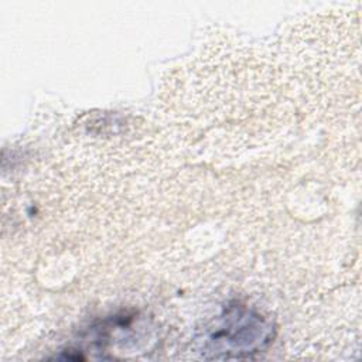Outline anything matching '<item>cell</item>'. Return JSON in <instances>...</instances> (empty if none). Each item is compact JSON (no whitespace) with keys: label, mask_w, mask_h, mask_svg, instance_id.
Masks as SVG:
<instances>
[{"label":"cell","mask_w":362,"mask_h":362,"mask_svg":"<svg viewBox=\"0 0 362 362\" xmlns=\"http://www.w3.org/2000/svg\"><path fill=\"white\" fill-rule=\"evenodd\" d=\"M276 334L273 322L260 313L232 303L208 322L197 337L205 359H246L263 352Z\"/></svg>","instance_id":"6da1fadb"}]
</instances>
